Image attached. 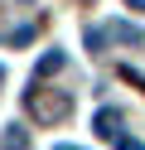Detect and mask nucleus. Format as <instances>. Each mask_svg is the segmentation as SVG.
I'll use <instances>...</instances> for the list:
<instances>
[{"label": "nucleus", "mask_w": 145, "mask_h": 150, "mask_svg": "<svg viewBox=\"0 0 145 150\" xmlns=\"http://www.w3.org/2000/svg\"><path fill=\"white\" fill-rule=\"evenodd\" d=\"M29 111H34V121H39V126H53V121H63L68 111H73V97H68V92L34 87V92H29Z\"/></svg>", "instance_id": "obj_1"}, {"label": "nucleus", "mask_w": 145, "mask_h": 150, "mask_svg": "<svg viewBox=\"0 0 145 150\" xmlns=\"http://www.w3.org/2000/svg\"><path fill=\"white\" fill-rule=\"evenodd\" d=\"M102 39H111V44H135V49H145V29H135V24H126V20H111L102 29Z\"/></svg>", "instance_id": "obj_2"}, {"label": "nucleus", "mask_w": 145, "mask_h": 150, "mask_svg": "<svg viewBox=\"0 0 145 150\" xmlns=\"http://www.w3.org/2000/svg\"><path fill=\"white\" fill-rule=\"evenodd\" d=\"M97 136H106V140L121 136V111H116V107H102V111H97Z\"/></svg>", "instance_id": "obj_3"}, {"label": "nucleus", "mask_w": 145, "mask_h": 150, "mask_svg": "<svg viewBox=\"0 0 145 150\" xmlns=\"http://www.w3.org/2000/svg\"><path fill=\"white\" fill-rule=\"evenodd\" d=\"M63 63H68V53H63V49H48L44 58L34 63V82H39V78H48V73H58V68H63Z\"/></svg>", "instance_id": "obj_4"}, {"label": "nucleus", "mask_w": 145, "mask_h": 150, "mask_svg": "<svg viewBox=\"0 0 145 150\" xmlns=\"http://www.w3.org/2000/svg\"><path fill=\"white\" fill-rule=\"evenodd\" d=\"M0 150H29V131L24 126H5L0 131Z\"/></svg>", "instance_id": "obj_5"}, {"label": "nucleus", "mask_w": 145, "mask_h": 150, "mask_svg": "<svg viewBox=\"0 0 145 150\" xmlns=\"http://www.w3.org/2000/svg\"><path fill=\"white\" fill-rule=\"evenodd\" d=\"M29 39H34V29H15V34H5L0 44H29Z\"/></svg>", "instance_id": "obj_6"}, {"label": "nucleus", "mask_w": 145, "mask_h": 150, "mask_svg": "<svg viewBox=\"0 0 145 150\" xmlns=\"http://www.w3.org/2000/svg\"><path fill=\"white\" fill-rule=\"evenodd\" d=\"M116 145H121V150H145L140 140H126V136H116Z\"/></svg>", "instance_id": "obj_7"}, {"label": "nucleus", "mask_w": 145, "mask_h": 150, "mask_svg": "<svg viewBox=\"0 0 145 150\" xmlns=\"http://www.w3.org/2000/svg\"><path fill=\"white\" fill-rule=\"evenodd\" d=\"M126 5H131V10H145V0H126Z\"/></svg>", "instance_id": "obj_8"}, {"label": "nucleus", "mask_w": 145, "mask_h": 150, "mask_svg": "<svg viewBox=\"0 0 145 150\" xmlns=\"http://www.w3.org/2000/svg\"><path fill=\"white\" fill-rule=\"evenodd\" d=\"M63 150H77V145H63Z\"/></svg>", "instance_id": "obj_9"}]
</instances>
